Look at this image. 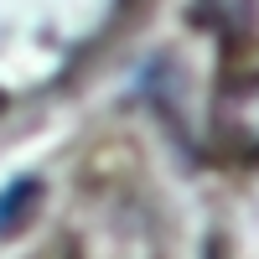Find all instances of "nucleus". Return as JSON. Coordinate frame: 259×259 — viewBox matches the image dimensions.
<instances>
[{
	"instance_id": "3",
	"label": "nucleus",
	"mask_w": 259,
	"mask_h": 259,
	"mask_svg": "<svg viewBox=\"0 0 259 259\" xmlns=\"http://www.w3.org/2000/svg\"><path fill=\"white\" fill-rule=\"evenodd\" d=\"M36 197H41V182H31V177H21V182H11L0 192V239L16 233V223L36 212Z\"/></svg>"
},
{
	"instance_id": "2",
	"label": "nucleus",
	"mask_w": 259,
	"mask_h": 259,
	"mask_svg": "<svg viewBox=\"0 0 259 259\" xmlns=\"http://www.w3.org/2000/svg\"><path fill=\"white\" fill-rule=\"evenodd\" d=\"M192 21L218 36H244L254 26V0H192Z\"/></svg>"
},
{
	"instance_id": "4",
	"label": "nucleus",
	"mask_w": 259,
	"mask_h": 259,
	"mask_svg": "<svg viewBox=\"0 0 259 259\" xmlns=\"http://www.w3.org/2000/svg\"><path fill=\"white\" fill-rule=\"evenodd\" d=\"M207 259H223V244H218V239H212V244H207Z\"/></svg>"
},
{
	"instance_id": "1",
	"label": "nucleus",
	"mask_w": 259,
	"mask_h": 259,
	"mask_svg": "<svg viewBox=\"0 0 259 259\" xmlns=\"http://www.w3.org/2000/svg\"><path fill=\"white\" fill-rule=\"evenodd\" d=\"M212 140L233 161H259V73L228 83L212 104Z\"/></svg>"
}]
</instances>
